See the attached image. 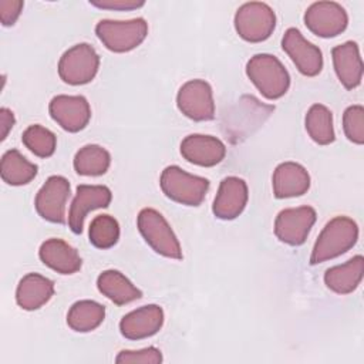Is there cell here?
I'll return each instance as SVG.
<instances>
[{
	"instance_id": "1",
	"label": "cell",
	"mask_w": 364,
	"mask_h": 364,
	"mask_svg": "<svg viewBox=\"0 0 364 364\" xmlns=\"http://www.w3.org/2000/svg\"><path fill=\"white\" fill-rule=\"evenodd\" d=\"M358 239L357 223L347 216H336L320 232L310 256V264L341 256L350 250Z\"/></svg>"
},
{
	"instance_id": "2",
	"label": "cell",
	"mask_w": 364,
	"mask_h": 364,
	"mask_svg": "<svg viewBox=\"0 0 364 364\" xmlns=\"http://www.w3.org/2000/svg\"><path fill=\"white\" fill-rule=\"evenodd\" d=\"M246 75L267 100L283 97L290 87V75L272 54H256L246 64Z\"/></svg>"
},
{
	"instance_id": "3",
	"label": "cell",
	"mask_w": 364,
	"mask_h": 364,
	"mask_svg": "<svg viewBox=\"0 0 364 364\" xmlns=\"http://www.w3.org/2000/svg\"><path fill=\"white\" fill-rule=\"evenodd\" d=\"M162 192L173 202L186 206H199L209 189V181L188 173L176 165L166 166L159 179Z\"/></svg>"
},
{
	"instance_id": "4",
	"label": "cell",
	"mask_w": 364,
	"mask_h": 364,
	"mask_svg": "<svg viewBox=\"0 0 364 364\" xmlns=\"http://www.w3.org/2000/svg\"><path fill=\"white\" fill-rule=\"evenodd\" d=\"M100 41L114 53H127L136 48L148 34V23L142 17L127 21L101 20L95 26Z\"/></svg>"
},
{
	"instance_id": "5",
	"label": "cell",
	"mask_w": 364,
	"mask_h": 364,
	"mask_svg": "<svg viewBox=\"0 0 364 364\" xmlns=\"http://www.w3.org/2000/svg\"><path fill=\"white\" fill-rule=\"evenodd\" d=\"M136 226L145 242L159 255L182 259V249L166 219L152 208H144L136 218Z\"/></svg>"
},
{
	"instance_id": "6",
	"label": "cell",
	"mask_w": 364,
	"mask_h": 364,
	"mask_svg": "<svg viewBox=\"0 0 364 364\" xmlns=\"http://www.w3.org/2000/svg\"><path fill=\"white\" fill-rule=\"evenodd\" d=\"M276 27L273 9L262 1L242 4L235 14V30L240 38L249 43L267 40Z\"/></svg>"
},
{
	"instance_id": "7",
	"label": "cell",
	"mask_w": 364,
	"mask_h": 364,
	"mask_svg": "<svg viewBox=\"0 0 364 364\" xmlns=\"http://www.w3.org/2000/svg\"><path fill=\"white\" fill-rule=\"evenodd\" d=\"M100 67V57L95 48L80 43L68 48L58 61V75L70 85H82L94 80Z\"/></svg>"
},
{
	"instance_id": "8",
	"label": "cell",
	"mask_w": 364,
	"mask_h": 364,
	"mask_svg": "<svg viewBox=\"0 0 364 364\" xmlns=\"http://www.w3.org/2000/svg\"><path fill=\"white\" fill-rule=\"evenodd\" d=\"M176 105L179 111L193 121H210L215 118V101L212 87L205 80H189L178 91Z\"/></svg>"
},
{
	"instance_id": "9",
	"label": "cell",
	"mask_w": 364,
	"mask_h": 364,
	"mask_svg": "<svg viewBox=\"0 0 364 364\" xmlns=\"http://www.w3.org/2000/svg\"><path fill=\"white\" fill-rule=\"evenodd\" d=\"M304 24L313 34L331 38L346 30L348 16L344 7L336 1H316L306 10Z\"/></svg>"
},
{
	"instance_id": "10",
	"label": "cell",
	"mask_w": 364,
	"mask_h": 364,
	"mask_svg": "<svg viewBox=\"0 0 364 364\" xmlns=\"http://www.w3.org/2000/svg\"><path fill=\"white\" fill-rule=\"evenodd\" d=\"M314 222L316 210L311 206L287 208L276 216L274 235L286 245L300 246L306 242Z\"/></svg>"
},
{
	"instance_id": "11",
	"label": "cell",
	"mask_w": 364,
	"mask_h": 364,
	"mask_svg": "<svg viewBox=\"0 0 364 364\" xmlns=\"http://www.w3.org/2000/svg\"><path fill=\"white\" fill-rule=\"evenodd\" d=\"M68 198L70 182L64 176L53 175L37 192L34 206L43 219L51 223H64Z\"/></svg>"
},
{
	"instance_id": "12",
	"label": "cell",
	"mask_w": 364,
	"mask_h": 364,
	"mask_svg": "<svg viewBox=\"0 0 364 364\" xmlns=\"http://www.w3.org/2000/svg\"><path fill=\"white\" fill-rule=\"evenodd\" d=\"M282 48L290 57L299 73L306 77L320 74L323 68L321 50L313 43L307 41L297 28L290 27L286 30L282 38Z\"/></svg>"
},
{
	"instance_id": "13",
	"label": "cell",
	"mask_w": 364,
	"mask_h": 364,
	"mask_svg": "<svg viewBox=\"0 0 364 364\" xmlns=\"http://www.w3.org/2000/svg\"><path fill=\"white\" fill-rule=\"evenodd\" d=\"M51 118L68 132L84 129L91 118V108L82 95H55L48 105Z\"/></svg>"
},
{
	"instance_id": "14",
	"label": "cell",
	"mask_w": 364,
	"mask_h": 364,
	"mask_svg": "<svg viewBox=\"0 0 364 364\" xmlns=\"http://www.w3.org/2000/svg\"><path fill=\"white\" fill-rule=\"evenodd\" d=\"M111 191L104 185H78L68 210V226L74 233H81L88 212L108 208Z\"/></svg>"
},
{
	"instance_id": "15",
	"label": "cell",
	"mask_w": 364,
	"mask_h": 364,
	"mask_svg": "<svg viewBox=\"0 0 364 364\" xmlns=\"http://www.w3.org/2000/svg\"><path fill=\"white\" fill-rule=\"evenodd\" d=\"M247 185L242 178L228 176L222 179L218 193L215 196L212 212L218 219H236L247 203Z\"/></svg>"
},
{
	"instance_id": "16",
	"label": "cell",
	"mask_w": 364,
	"mask_h": 364,
	"mask_svg": "<svg viewBox=\"0 0 364 364\" xmlns=\"http://www.w3.org/2000/svg\"><path fill=\"white\" fill-rule=\"evenodd\" d=\"M181 155L191 164L199 166H215L226 155L225 144L212 135L191 134L181 142Z\"/></svg>"
},
{
	"instance_id": "17",
	"label": "cell",
	"mask_w": 364,
	"mask_h": 364,
	"mask_svg": "<svg viewBox=\"0 0 364 364\" xmlns=\"http://www.w3.org/2000/svg\"><path fill=\"white\" fill-rule=\"evenodd\" d=\"M164 324V310L158 304H148L125 314L119 321V331L128 340H142L156 334Z\"/></svg>"
},
{
	"instance_id": "18",
	"label": "cell",
	"mask_w": 364,
	"mask_h": 364,
	"mask_svg": "<svg viewBox=\"0 0 364 364\" xmlns=\"http://www.w3.org/2000/svg\"><path fill=\"white\" fill-rule=\"evenodd\" d=\"M273 193L277 199L304 195L310 188V175L296 162H283L273 172Z\"/></svg>"
},
{
	"instance_id": "19",
	"label": "cell",
	"mask_w": 364,
	"mask_h": 364,
	"mask_svg": "<svg viewBox=\"0 0 364 364\" xmlns=\"http://www.w3.org/2000/svg\"><path fill=\"white\" fill-rule=\"evenodd\" d=\"M334 71L340 82L347 88L353 90L361 84L363 78V61L357 43L347 41L336 46L331 50Z\"/></svg>"
},
{
	"instance_id": "20",
	"label": "cell",
	"mask_w": 364,
	"mask_h": 364,
	"mask_svg": "<svg viewBox=\"0 0 364 364\" xmlns=\"http://www.w3.org/2000/svg\"><path fill=\"white\" fill-rule=\"evenodd\" d=\"M38 256L46 266L61 274H73L78 272L82 264L78 252L67 242L57 237L43 242Z\"/></svg>"
},
{
	"instance_id": "21",
	"label": "cell",
	"mask_w": 364,
	"mask_h": 364,
	"mask_svg": "<svg viewBox=\"0 0 364 364\" xmlns=\"http://www.w3.org/2000/svg\"><path fill=\"white\" fill-rule=\"evenodd\" d=\"M54 294V283L38 273L26 274L17 286L16 301L23 310H37Z\"/></svg>"
},
{
	"instance_id": "22",
	"label": "cell",
	"mask_w": 364,
	"mask_h": 364,
	"mask_svg": "<svg viewBox=\"0 0 364 364\" xmlns=\"http://www.w3.org/2000/svg\"><path fill=\"white\" fill-rule=\"evenodd\" d=\"M364 259L357 255L343 264L333 266L324 273L326 286L337 294L353 293L363 280Z\"/></svg>"
},
{
	"instance_id": "23",
	"label": "cell",
	"mask_w": 364,
	"mask_h": 364,
	"mask_svg": "<svg viewBox=\"0 0 364 364\" xmlns=\"http://www.w3.org/2000/svg\"><path fill=\"white\" fill-rule=\"evenodd\" d=\"M97 287L117 306L128 304L142 297V291L118 270H105L97 279Z\"/></svg>"
},
{
	"instance_id": "24",
	"label": "cell",
	"mask_w": 364,
	"mask_h": 364,
	"mask_svg": "<svg viewBox=\"0 0 364 364\" xmlns=\"http://www.w3.org/2000/svg\"><path fill=\"white\" fill-rule=\"evenodd\" d=\"M37 171V165L26 159L17 149H9L1 156L0 175L1 179L11 186H21L31 182Z\"/></svg>"
},
{
	"instance_id": "25",
	"label": "cell",
	"mask_w": 364,
	"mask_h": 364,
	"mask_svg": "<svg viewBox=\"0 0 364 364\" xmlns=\"http://www.w3.org/2000/svg\"><path fill=\"white\" fill-rule=\"evenodd\" d=\"M105 318V307L94 300L75 301L67 313V324L78 333L95 330Z\"/></svg>"
},
{
	"instance_id": "26",
	"label": "cell",
	"mask_w": 364,
	"mask_h": 364,
	"mask_svg": "<svg viewBox=\"0 0 364 364\" xmlns=\"http://www.w3.org/2000/svg\"><path fill=\"white\" fill-rule=\"evenodd\" d=\"M111 164L109 152L95 144L85 145L74 156V169L82 176L104 175Z\"/></svg>"
},
{
	"instance_id": "27",
	"label": "cell",
	"mask_w": 364,
	"mask_h": 364,
	"mask_svg": "<svg viewBox=\"0 0 364 364\" xmlns=\"http://www.w3.org/2000/svg\"><path fill=\"white\" fill-rule=\"evenodd\" d=\"M304 124L309 136L316 144L328 145L336 139L333 128V114L327 107L321 104L311 105L306 114Z\"/></svg>"
},
{
	"instance_id": "28",
	"label": "cell",
	"mask_w": 364,
	"mask_h": 364,
	"mask_svg": "<svg viewBox=\"0 0 364 364\" xmlns=\"http://www.w3.org/2000/svg\"><path fill=\"white\" fill-rule=\"evenodd\" d=\"M90 243L98 249H109L119 239V225L114 216L98 215L90 223Z\"/></svg>"
},
{
	"instance_id": "29",
	"label": "cell",
	"mask_w": 364,
	"mask_h": 364,
	"mask_svg": "<svg viewBox=\"0 0 364 364\" xmlns=\"http://www.w3.org/2000/svg\"><path fill=\"white\" fill-rule=\"evenodd\" d=\"M21 141L28 151H31L34 155L40 158L51 156L57 146V138L54 132L38 124L26 128Z\"/></svg>"
},
{
	"instance_id": "30",
	"label": "cell",
	"mask_w": 364,
	"mask_h": 364,
	"mask_svg": "<svg viewBox=\"0 0 364 364\" xmlns=\"http://www.w3.org/2000/svg\"><path fill=\"white\" fill-rule=\"evenodd\" d=\"M343 129L351 142L364 144V108L361 105H350L344 111Z\"/></svg>"
},
{
	"instance_id": "31",
	"label": "cell",
	"mask_w": 364,
	"mask_h": 364,
	"mask_svg": "<svg viewBox=\"0 0 364 364\" xmlns=\"http://www.w3.org/2000/svg\"><path fill=\"white\" fill-rule=\"evenodd\" d=\"M162 361V354L156 347H146L142 350H122L115 358L118 364L141 363V364H158Z\"/></svg>"
},
{
	"instance_id": "32",
	"label": "cell",
	"mask_w": 364,
	"mask_h": 364,
	"mask_svg": "<svg viewBox=\"0 0 364 364\" xmlns=\"http://www.w3.org/2000/svg\"><path fill=\"white\" fill-rule=\"evenodd\" d=\"M24 3L21 0H0V20L1 24L9 27L18 18Z\"/></svg>"
},
{
	"instance_id": "33",
	"label": "cell",
	"mask_w": 364,
	"mask_h": 364,
	"mask_svg": "<svg viewBox=\"0 0 364 364\" xmlns=\"http://www.w3.org/2000/svg\"><path fill=\"white\" fill-rule=\"evenodd\" d=\"M90 4H92L98 9L128 11V10H135V9L142 7L145 3L144 1H136V0H91Z\"/></svg>"
},
{
	"instance_id": "34",
	"label": "cell",
	"mask_w": 364,
	"mask_h": 364,
	"mask_svg": "<svg viewBox=\"0 0 364 364\" xmlns=\"http://www.w3.org/2000/svg\"><path fill=\"white\" fill-rule=\"evenodd\" d=\"M13 125H14V114L9 108H6V107L0 108V128H1L0 139L1 141H4L7 138L10 129L13 128Z\"/></svg>"
}]
</instances>
